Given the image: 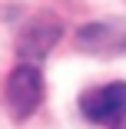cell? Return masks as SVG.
I'll return each mask as SVG.
<instances>
[{
    "label": "cell",
    "instance_id": "cell-1",
    "mask_svg": "<svg viewBox=\"0 0 126 129\" xmlns=\"http://www.w3.org/2000/svg\"><path fill=\"white\" fill-rule=\"evenodd\" d=\"M4 103H7V113L23 122L30 119L40 103H43V73L37 63H20L13 66V73L7 76V86H4Z\"/></svg>",
    "mask_w": 126,
    "mask_h": 129
},
{
    "label": "cell",
    "instance_id": "cell-2",
    "mask_svg": "<svg viewBox=\"0 0 126 129\" xmlns=\"http://www.w3.org/2000/svg\"><path fill=\"white\" fill-rule=\"evenodd\" d=\"M80 113L96 126H119L126 119V83H106L80 96Z\"/></svg>",
    "mask_w": 126,
    "mask_h": 129
},
{
    "label": "cell",
    "instance_id": "cell-3",
    "mask_svg": "<svg viewBox=\"0 0 126 129\" xmlns=\"http://www.w3.org/2000/svg\"><path fill=\"white\" fill-rule=\"evenodd\" d=\"M60 37V23H53L50 17H37L27 30L20 33V56L23 63H37Z\"/></svg>",
    "mask_w": 126,
    "mask_h": 129
},
{
    "label": "cell",
    "instance_id": "cell-4",
    "mask_svg": "<svg viewBox=\"0 0 126 129\" xmlns=\"http://www.w3.org/2000/svg\"><path fill=\"white\" fill-rule=\"evenodd\" d=\"M126 46V30L119 23H90L80 30V50L86 53H116Z\"/></svg>",
    "mask_w": 126,
    "mask_h": 129
}]
</instances>
